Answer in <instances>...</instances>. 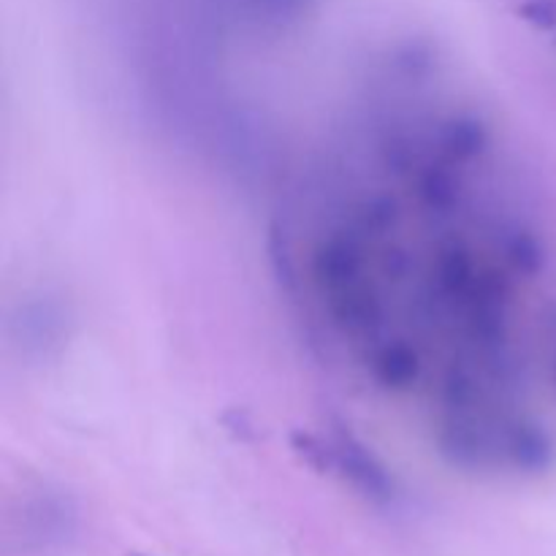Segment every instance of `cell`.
<instances>
[{
	"label": "cell",
	"mask_w": 556,
	"mask_h": 556,
	"mask_svg": "<svg viewBox=\"0 0 556 556\" xmlns=\"http://www.w3.org/2000/svg\"><path fill=\"white\" fill-rule=\"evenodd\" d=\"M296 451L318 467L320 472L340 478L342 483L356 489L362 497L372 500L378 505H391L396 500V483L383 462L369 454L356 438L334 432L331 438H313V434H299Z\"/></svg>",
	"instance_id": "obj_1"
},
{
	"label": "cell",
	"mask_w": 556,
	"mask_h": 556,
	"mask_svg": "<svg viewBox=\"0 0 556 556\" xmlns=\"http://www.w3.org/2000/svg\"><path fill=\"white\" fill-rule=\"evenodd\" d=\"M313 5V0H250L255 20L266 25H288L296 22L304 11Z\"/></svg>",
	"instance_id": "obj_2"
},
{
	"label": "cell",
	"mask_w": 556,
	"mask_h": 556,
	"mask_svg": "<svg viewBox=\"0 0 556 556\" xmlns=\"http://www.w3.org/2000/svg\"><path fill=\"white\" fill-rule=\"evenodd\" d=\"M134 556H144V554H134Z\"/></svg>",
	"instance_id": "obj_5"
},
{
	"label": "cell",
	"mask_w": 556,
	"mask_h": 556,
	"mask_svg": "<svg viewBox=\"0 0 556 556\" xmlns=\"http://www.w3.org/2000/svg\"><path fill=\"white\" fill-rule=\"evenodd\" d=\"M525 14H527V20L538 22L541 27L556 25V11L552 3H546V0H535V3H530L525 9Z\"/></svg>",
	"instance_id": "obj_3"
},
{
	"label": "cell",
	"mask_w": 556,
	"mask_h": 556,
	"mask_svg": "<svg viewBox=\"0 0 556 556\" xmlns=\"http://www.w3.org/2000/svg\"><path fill=\"white\" fill-rule=\"evenodd\" d=\"M554 383H556V345H554Z\"/></svg>",
	"instance_id": "obj_4"
}]
</instances>
